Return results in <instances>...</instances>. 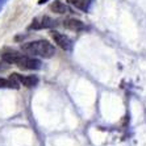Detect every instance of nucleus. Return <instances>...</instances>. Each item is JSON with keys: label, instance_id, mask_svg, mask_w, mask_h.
<instances>
[{"label": "nucleus", "instance_id": "nucleus-4", "mask_svg": "<svg viewBox=\"0 0 146 146\" xmlns=\"http://www.w3.org/2000/svg\"><path fill=\"white\" fill-rule=\"evenodd\" d=\"M50 34H51V38L54 40V42L61 49H63V50H71L72 44H71V40H70L67 36L59 33V32H57V31H51Z\"/></svg>", "mask_w": 146, "mask_h": 146}, {"label": "nucleus", "instance_id": "nucleus-3", "mask_svg": "<svg viewBox=\"0 0 146 146\" xmlns=\"http://www.w3.org/2000/svg\"><path fill=\"white\" fill-rule=\"evenodd\" d=\"M9 79H12L19 86L23 84L25 87H28V88H32V87L38 84V78L36 75H20L15 72V74H12L9 76Z\"/></svg>", "mask_w": 146, "mask_h": 146}, {"label": "nucleus", "instance_id": "nucleus-7", "mask_svg": "<svg viewBox=\"0 0 146 146\" xmlns=\"http://www.w3.org/2000/svg\"><path fill=\"white\" fill-rule=\"evenodd\" d=\"M67 1H68V4H71L72 7L76 8V9L87 12L91 8L94 0H67Z\"/></svg>", "mask_w": 146, "mask_h": 146}, {"label": "nucleus", "instance_id": "nucleus-1", "mask_svg": "<svg viewBox=\"0 0 146 146\" xmlns=\"http://www.w3.org/2000/svg\"><path fill=\"white\" fill-rule=\"evenodd\" d=\"M1 59L5 63L19 66L24 70H38L41 68V61L33 57H29L28 54H20L15 50H4L1 53Z\"/></svg>", "mask_w": 146, "mask_h": 146}, {"label": "nucleus", "instance_id": "nucleus-8", "mask_svg": "<svg viewBox=\"0 0 146 146\" xmlns=\"http://www.w3.org/2000/svg\"><path fill=\"white\" fill-rule=\"evenodd\" d=\"M50 8L53 12H55V13H67V12H70V9H68L62 1H59V0H55L54 3L51 4Z\"/></svg>", "mask_w": 146, "mask_h": 146}, {"label": "nucleus", "instance_id": "nucleus-2", "mask_svg": "<svg viewBox=\"0 0 146 146\" xmlns=\"http://www.w3.org/2000/svg\"><path fill=\"white\" fill-rule=\"evenodd\" d=\"M21 50L29 55H38L42 58H51L55 54L54 46L46 40H37L21 45Z\"/></svg>", "mask_w": 146, "mask_h": 146}, {"label": "nucleus", "instance_id": "nucleus-5", "mask_svg": "<svg viewBox=\"0 0 146 146\" xmlns=\"http://www.w3.org/2000/svg\"><path fill=\"white\" fill-rule=\"evenodd\" d=\"M54 25L55 21L53 19H50L49 16H41L32 21L29 29H48V28H51Z\"/></svg>", "mask_w": 146, "mask_h": 146}, {"label": "nucleus", "instance_id": "nucleus-6", "mask_svg": "<svg viewBox=\"0 0 146 146\" xmlns=\"http://www.w3.org/2000/svg\"><path fill=\"white\" fill-rule=\"evenodd\" d=\"M63 27L66 29H70V31H83L86 29V25L82 23L80 20H76V19H67V20L63 21Z\"/></svg>", "mask_w": 146, "mask_h": 146}, {"label": "nucleus", "instance_id": "nucleus-10", "mask_svg": "<svg viewBox=\"0 0 146 146\" xmlns=\"http://www.w3.org/2000/svg\"><path fill=\"white\" fill-rule=\"evenodd\" d=\"M7 1L8 0H0V12H1V9L4 8V5L7 4Z\"/></svg>", "mask_w": 146, "mask_h": 146}, {"label": "nucleus", "instance_id": "nucleus-9", "mask_svg": "<svg viewBox=\"0 0 146 146\" xmlns=\"http://www.w3.org/2000/svg\"><path fill=\"white\" fill-rule=\"evenodd\" d=\"M0 88H19V84L15 83L12 79L0 78Z\"/></svg>", "mask_w": 146, "mask_h": 146}, {"label": "nucleus", "instance_id": "nucleus-11", "mask_svg": "<svg viewBox=\"0 0 146 146\" xmlns=\"http://www.w3.org/2000/svg\"><path fill=\"white\" fill-rule=\"evenodd\" d=\"M46 1H49V0H40V1H38V4H45Z\"/></svg>", "mask_w": 146, "mask_h": 146}]
</instances>
